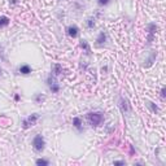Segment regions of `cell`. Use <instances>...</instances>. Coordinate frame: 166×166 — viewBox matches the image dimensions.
<instances>
[{"label":"cell","instance_id":"4fadbf2b","mask_svg":"<svg viewBox=\"0 0 166 166\" xmlns=\"http://www.w3.org/2000/svg\"><path fill=\"white\" fill-rule=\"evenodd\" d=\"M79 48H82L83 51L86 52V55H91V47H90V44H88L87 40L82 39L81 42H79Z\"/></svg>","mask_w":166,"mask_h":166},{"label":"cell","instance_id":"484cf974","mask_svg":"<svg viewBox=\"0 0 166 166\" xmlns=\"http://www.w3.org/2000/svg\"><path fill=\"white\" fill-rule=\"evenodd\" d=\"M0 51H2V48H0Z\"/></svg>","mask_w":166,"mask_h":166},{"label":"cell","instance_id":"5bb4252c","mask_svg":"<svg viewBox=\"0 0 166 166\" xmlns=\"http://www.w3.org/2000/svg\"><path fill=\"white\" fill-rule=\"evenodd\" d=\"M9 24H11V18L9 17H7V16H2V17H0V29L7 27Z\"/></svg>","mask_w":166,"mask_h":166},{"label":"cell","instance_id":"cb8c5ba5","mask_svg":"<svg viewBox=\"0 0 166 166\" xmlns=\"http://www.w3.org/2000/svg\"><path fill=\"white\" fill-rule=\"evenodd\" d=\"M101 71L104 73V71H108V66H104V68H101Z\"/></svg>","mask_w":166,"mask_h":166},{"label":"cell","instance_id":"3957f363","mask_svg":"<svg viewBox=\"0 0 166 166\" xmlns=\"http://www.w3.org/2000/svg\"><path fill=\"white\" fill-rule=\"evenodd\" d=\"M158 31V26L153 22H150L147 25V46H150L155 40V37Z\"/></svg>","mask_w":166,"mask_h":166},{"label":"cell","instance_id":"603a6c76","mask_svg":"<svg viewBox=\"0 0 166 166\" xmlns=\"http://www.w3.org/2000/svg\"><path fill=\"white\" fill-rule=\"evenodd\" d=\"M9 4H12V5H16V4H17V0H9Z\"/></svg>","mask_w":166,"mask_h":166},{"label":"cell","instance_id":"30bf717a","mask_svg":"<svg viewBox=\"0 0 166 166\" xmlns=\"http://www.w3.org/2000/svg\"><path fill=\"white\" fill-rule=\"evenodd\" d=\"M51 74L53 77H59L60 74H62V65L61 64H53L52 65V69H51Z\"/></svg>","mask_w":166,"mask_h":166},{"label":"cell","instance_id":"5b68a950","mask_svg":"<svg viewBox=\"0 0 166 166\" xmlns=\"http://www.w3.org/2000/svg\"><path fill=\"white\" fill-rule=\"evenodd\" d=\"M38 119H39V114H38V113H33V114H30L29 117H26V118L22 121V127H24L25 130L30 128V127H33V126L37 125Z\"/></svg>","mask_w":166,"mask_h":166},{"label":"cell","instance_id":"d6986e66","mask_svg":"<svg viewBox=\"0 0 166 166\" xmlns=\"http://www.w3.org/2000/svg\"><path fill=\"white\" fill-rule=\"evenodd\" d=\"M109 3H110V0H97V4L100 7H105V5H108Z\"/></svg>","mask_w":166,"mask_h":166},{"label":"cell","instance_id":"2e32d148","mask_svg":"<svg viewBox=\"0 0 166 166\" xmlns=\"http://www.w3.org/2000/svg\"><path fill=\"white\" fill-rule=\"evenodd\" d=\"M147 106L149 108L150 110H152V113H155V114H157L158 112H160V108H158L155 103H152V101H147Z\"/></svg>","mask_w":166,"mask_h":166},{"label":"cell","instance_id":"44dd1931","mask_svg":"<svg viewBox=\"0 0 166 166\" xmlns=\"http://www.w3.org/2000/svg\"><path fill=\"white\" fill-rule=\"evenodd\" d=\"M14 101H20V100H21V96H20V93H16V95H14Z\"/></svg>","mask_w":166,"mask_h":166},{"label":"cell","instance_id":"ba28073f","mask_svg":"<svg viewBox=\"0 0 166 166\" xmlns=\"http://www.w3.org/2000/svg\"><path fill=\"white\" fill-rule=\"evenodd\" d=\"M18 73L22 74V75H29V74L33 73V69H31V66L29 64H22L18 68Z\"/></svg>","mask_w":166,"mask_h":166},{"label":"cell","instance_id":"6da1fadb","mask_svg":"<svg viewBox=\"0 0 166 166\" xmlns=\"http://www.w3.org/2000/svg\"><path fill=\"white\" fill-rule=\"evenodd\" d=\"M87 121L92 127H99L104 123L105 115L103 112H90L87 113Z\"/></svg>","mask_w":166,"mask_h":166},{"label":"cell","instance_id":"e0dca14e","mask_svg":"<svg viewBox=\"0 0 166 166\" xmlns=\"http://www.w3.org/2000/svg\"><path fill=\"white\" fill-rule=\"evenodd\" d=\"M35 164L38 166H48L51 162H49V160H47V158H38V160L35 161Z\"/></svg>","mask_w":166,"mask_h":166},{"label":"cell","instance_id":"277c9868","mask_svg":"<svg viewBox=\"0 0 166 166\" xmlns=\"http://www.w3.org/2000/svg\"><path fill=\"white\" fill-rule=\"evenodd\" d=\"M118 108L121 113L123 115H128V113L131 112V106H130V101L125 97V96H119V100H118Z\"/></svg>","mask_w":166,"mask_h":166},{"label":"cell","instance_id":"7c38bea8","mask_svg":"<svg viewBox=\"0 0 166 166\" xmlns=\"http://www.w3.org/2000/svg\"><path fill=\"white\" fill-rule=\"evenodd\" d=\"M156 56H157V53H156L155 51H153V52H150V56L146 60L147 64H144V65H143V68H150V66H152L153 62L156 61Z\"/></svg>","mask_w":166,"mask_h":166},{"label":"cell","instance_id":"9c48e42d","mask_svg":"<svg viewBox=\"0 0 166 166\" xmlns=\"http://www.w3.org/2000/svg\"><path fill=\"white\" fill-rule=\"evenodd\" d=\"M73 127L77 128V131L82 132L83 131V121L81 117H74L73 118Z\"/></svg>","mask_w":166,"mask_h":166},{"label":"cell","instance_id":"ffe728a7","mask_svg":"<svg viewBox=\"0 0 166 166\" xmlns=\"http://www.w3.org/2000/svg\"><path fill=\"white\" fill-rule=\"evenodd\" d=\"M160 97H161L162 100L166 99V87H165V86H164V87L161 88V91H160Z\"/></svg>","mask_w":166,"mask_h":166},{"label":"cell","instance_id":"8fae6325","mask_svg":"<svg viewBox=\"0 0 166 166\" xmlns=\"http://www.w3.org/2000/svg\"><path fill=\"white\" fill-rule=\"evenodd\" d=\"M106 39H108V35L105 31H100L99 35H97V38H96V44L97 46H103L106 43Z\"/></svg>","mask_w":166,"mask_h":166},{"label":"cell","instance_id":"52a82bcc","mask_svg":"<svg viewBox=\"0 0 166 166\" xmlns=\"http://www.w3.org/2000/svg\"><path fill=\"white\" fill-rule=\"evenodd\" d=\"M66 34L69 35L70 38H73V39L78 38V35H79V27H78L77 25H70V26H68V27H66Z\"/></svg>","mask_w":166,"mask_h":166},{"label":"cell","instance_id":"7402d4cb","mask_svg":"<svg viewBox=\"0 0 166 166\" xmlns=\"http://www.w3.org/2000/svg\"><path fill=\"white\" fill-rule=\"evenodd\" d=\"M113 165H126V162L125 161H114Z\"/></svg>","mask_w":166,"mask_h":166},{"label":"cell","instance_id":"8992f818","mask_svg":"<svg viewBox=\"0 0 166 166\" xmlns=\"http://www.w3.org/2000/svg\"><path fill=\"white\" fill-rule=\"evenodd\" d=\"M47 84H48V88L52 93H59L60 92V84L57 83L56 81V77H53L52 74H49L47 78Z\"/></svg>","mask_w":166,"mask_h":166},{"label":"cell","instance_id":"9a60e30c","mask_svg":"<svg viewBox=\"0 0 166 166\" xmlns=\"http://www.w3.org/2000/svg\"><path fill=\"white\" fill-rule=\"evenodd\" d=\"M44 100H46V96L43 95V93H40V92H38V93H35L34 95V101L37 104H42Z\"/></svg>","mask_w":166,"mask_h":166},{"label":"cell","instance_id":"ac0fdd59","mask_svg":"<svg viewBox=\"0 0 166 166\" xmlns=\"http://www.w3.org/2000/svg\"><path fill=\"white\" fill-rule=\"evenodd\" d=\"M95 21H96V20L93 18V17L87 18V21H86V26H87V29H93V27H95V25H96Z\"/></svg>","mask_w":166,"mask_h":166},{"label":"cell","instance_id":"7a4b0ae2","mask_svg":"<svg viewBox=\"0 0 166 166\" xmlns=\"http://www.w3.org/2000/svg\"><path fill=\"white\" fill-rule=\"evenodd\" d=\"M31 146H33V149L35 150V152H43L46 148V140H44V136L40 135V134H37L34 136V139L31 141Z\"/></svg>","mask_w":166,"mask_h":166},{"label":"cell","instance_id":"d4e9b609","mask_svg":"<svg viewBox=\"0 0 166 166\" xmlns=\"http://www.w3.org/2000/svg\"><path fill=\"white\" fill-rule=\"evenodd\" d=\"M0 77H2V68H0Z\"/></svg>","mask_w":166,"mask_h":166}]
</instances>
